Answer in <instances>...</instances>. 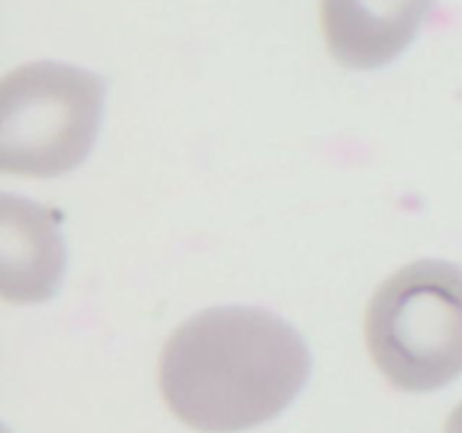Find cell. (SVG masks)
I'll list each match as a JSON object with an SVG mask.
<instances>
[{
	"instance_id": "cell-1",
	"label": "cell",
	"mask_w": 462,
	"mask_h": 433,
	"mask_svg": "<svg viewBox=\"0 0 462 433\" xmlns=\"http://www.w3.org/2000/svg\"><path fill=\"white\" fill-rule=\"evenodd\" d=\"M310 375V352L274 313L217 306L188 318L166 339L159 390L183 424L241 433L280 417Z\"/></svg>"
},
{
	"instance_id": "cell-2",
	"label": "cell",
	"mask_w": 462,
	"mask_h": 433,
	"mask_svg": "<svg viewBox=\"0 0 462 433\" xmlns=\"http://www.w3.org/2000/svg\"><path fill=\"white\" fill-rule=\"evenodd\" d=\"M364 335L397 390L433 392L462 375V267L417 260L375 289Z\"/></svg>"
},
{
	"instance_id": "cell-3",
	"label": "cell",
	"mask_w": 462,
	"mask_h": 433,
	"mask_svg": "<svg viewBox=\"0 0 462 433\" xmlns=\"http://www.w3.org/2000/svg\"><path fill=\"white\" fill-rule=\"evenodd\" d=\"M99 75L63 63L14 68L0 85V171L53 179L78 169L104 121Z\"/></svg>"
},
{
	"instance_id": "cell-4",
	"label": "cell",
	"mask_w": 462,
	"mask_h": 433,
	"mask_svg": "<svg viewBox=\"0 0 462 433\" xmlns=\"http://www.w3.org/2000/svg\"><path fill=\"white\" fill-rule=\"evenodd\" d=\"M431 7L433 0H320V27L339 65L375 70L417 39Z\"/></svg>"
},
{
	"instance_id": "cell-5",
	"label": "cell",
	"mask_w": 462,
	"mask_h": 433,
	"mask_svg": "<svg viewBox=\"0 0 462 433\" xmlns=\"http://www.w3.org/2000/svg\"><path fill=\"white\" fill-rule=\"evenodd\" d=\"M0 294L5 301H49L65 272L58 216L36 202L0 198Z\"/></svg>"
},
{
	"instance_id": "cell-6",
	"label": "cell",
	"mask_w": 462,
	"mask_h": 433,
	"mask_svg": "<svg viewBox=\"0 0 462 433\" xmlns=\"http://www.w3.org/2000/svg\"><path fill=\"white\" fill-rule=\"evenodd\" d=\"M443 433H462V402L450 411V417L446 421V431Z\"/></svg>"
}]
</instances>
